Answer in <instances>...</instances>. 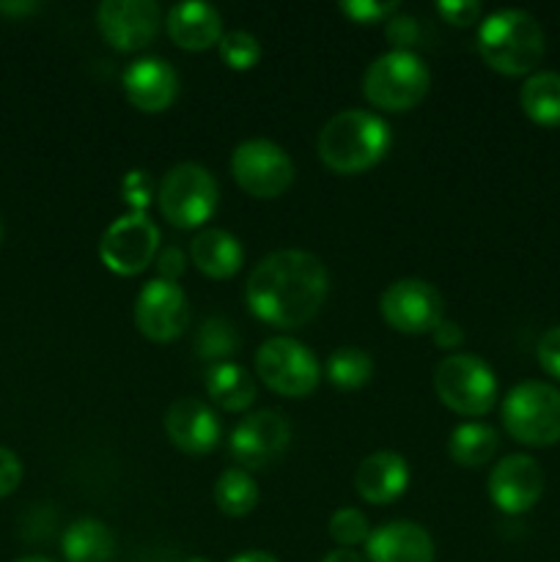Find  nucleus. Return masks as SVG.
<instances>
[{
	"label": "nucleus",
	"instance_id": "obj_1",
	"mask_svg": "<svg viewBox=\"0 0 560 562\" xmlns=\"http://www.w3.org/2000/svg\"><path fill=\"white\" fill-rule=\"evenodd\" d=\"M329 274L307 250H278L253 267L245 285L247 307L269 327L294 329L322 311Z\"/></svg>",
	"mask_w": 560,
	"mask_h": 562
},
{
	"label": "nucleus",
	"instance_id": "obj_2",
	"mask_svg": "<svg viewBox=\"0 0 560 562\" xmlns=\"http://www.w3.org/2000/svg\"><path fill=\"white\" fill-rule=\"evenodd\" d=\"M544 49L547 38L530 11L500 9L478 25V53L483 64L505 77L533 75Z\"/></svg>",
	"mask_w": 560,
	"mask_h": 562
},
{
	"label": "nucleus",
	"instance_id": "obj_3",
	"mask_svg": "<svg viewBox=\"0 0 560 562\" xmlns=\"http://www.w3.org/2000/svg\"><path fill=\"white\" fill-rule=\"evenodd\" d=\"M390 148V126L368 110H344L322 126L316 140L318 159L335 173H362Z\"/></svg>",
	"mask_w": 560,
	"mask_h": 562
},
{
	"label": "nucleus",
	"instance_id": "obj_4",
	"mask_svg": "<svg viewBox=\"0 0 560 562\" xmlns=\"http://www.w3.org/2000/svg\"><path fill=\"white\" fill-rule=\"evenodd\" d=\"M432 71L426 60L410 49H390L379 55L362 75V97L379 110L404 113L426 99Z\"/></svg>",
	"mask_w": 560,
	"mask_h": 562
},
{
	"label": "nucleus",
	"instance_id": "obj_5",
	"mask_svg": "<svg viewBox=\"0 0 560 562\" xmlns=\"http://www.w3.org/2000/svg\"><path fill=\"white\" fill-rule=\"evenodd\" d=\"M503 426L527 448L560 442V390L544 382H522L503 398Z\"/></svg>",
	"mask_w": 560,
	"mask_h": 562
},
{
	"label": "nucleus",
	"instance_id": "obj_6",
	"mask_svg": "<svg viewBox=\"0 0 560 562\" xmlns=\"http://www.w3.org/2000/svg\"><path fill=\"white\" fill-rule=\"evenodd\" d=\"M434 393L456 415L481 417L497 404V379L481 357L456 351L434 368Z\"/></svg>",
	"mask_w": 560,
	"mask_h": 562
},
{
	"label": "nucleus",
	"instance_id": "obj_7",
	"mask_svg": "<svg viewBox=\"0 0 560 562\" xmlns=\"http://www.w3.org/2000/svg\"><path fill=\"white\" fill-rule=\"evenodd\" d=\"M159 212L176 228H201L217 209V181L203 165L181 162L159 181Z\"/></svg>",
	"mask_w": 560,
	"mask_h": 562
},
{
	"label": "nucleus",
	"instance_id": "obj_8",
	"mask_svg": "<svg viewBox=\"0 0 560 562\" xmlns=\"http://www.w3.org/2000/svg\"><path fill=\"white\" fill-rule=\"evenodd\" d=\"M256 373L272 393L285 398H305L318 387L322 366L302 340L278 335L258 346Z\"/></svg>",
	"mask_w": 560,
	"mask_h": 562
},
{
	"label": "nucleus",
	"instance_id": "obj_9",
	"mask_svg": "<svg viewBox=\"0 0 560 562\" xmlns=\"http://www.w3.org/2000/svg\"><path fill=\"white\" fill-rule=\"evenodd\" d=\"M231 176L247 195L272 201L283 195L294 181V162L283 146L253 137L239 143L231 154Z\"/></svg>",
	"mask_w": 560,
	"mask_h": 562
},
{
	"label": "nucleus",
	"instance_id": "obj_10",
	"mask_svg": "<svg viewBox=\"0 0 560 562\" xmlns=\"http://www.w3.org/2000/svg\"><path fill=\"white\" fill-rule=\"evenodd\" d=\"M379 311L395 333L426 335L445 318V302L428 280L401 278L382 291Z\"/></svg>",
	"mask_w": 560,
	"mask_h": 562
},
{
	"label": "nucleus",
	"instance_id": "obj_11",
	"mask_svg": "<svg viewBox=\"0 0 560 562\" xmlns=\"http://www.w3.org/2000/svg\"><path fill=\"white\" fill-rule=\"evenodd\" d=\"M159 247V228L143 212L113 220L99 241V258L115 274H141L154 261Z\"/></svg>",
	"mask_w": 560,
	"mask_h": 562
},
{
	"label": "nucleus",
	"instance_id": "obj_12",
	"mask_svg": "<svg viewBox=\"0 0 560 562\" xmlns=\"http://www.w3.org/2000/svg\"><path fill=\"white\" fill-rule=\"evenodd\" d=\"M291 442V426L280 412L258 409L236 423L228 437V453L239 470H261L285 453Z\"/></svg>",
	"mask_w": 560,
	"mask_h": 562
},
{
	"label": "nucleus",
	"instance_id": "obj_13",
	"mask_svg": "<svg viewBox=\"0 0 560 562\" xmlns=\"http://www.w3.org/2000/svg\"><path fill=\"white\" fill-rule=\"evenodd\" d=\"M190 324V302L181 285L170 280H148L135 300V327L154 344H168L184 335Z\"/></svg>",
	"mask_w": 560,
	"mask_h": 562
},
{
	"label": "nucleus",
	"instance_id": "obj_14",
	"mask_svg": "<svg viewBox=\"0 0 560 562\" xmlns=\"http://www.w3.org/2000/svg\"><path fill=\"white\" fill-rule=\"evenodd\" d=\"M163 11L154 0H104L97 9V27L121 53H135L157 38Z\"/></svg>",
	"mask_w": 560,
	"mask_h": 562
},
{
	"label": "nucleus",
	"instance_id": "obj_15",
	"mask_svg": "<svg viewBox=\"0 0 560 562\" xmlns=\"http://www.w3.org/2000/svg\"><path fill=\"white\" fill-rule=\"evenodd\" d=\"M544 494V470L530 456H505L489 475V497L494 508L508 516H522L538 505Z\"/></svg>",
	"mask_w": 560,
	"mask_h": 562
},
{
	"label": "nucleus",
	"instance_id": "obj_16",
	"mask_svg": "<svg viewBox=\"0 0 560 562\" xmlns=\"http://www.w3.org/2000/svg\"><path fill=\"white\" fill-rule=\"evenodd\" d=\"M165 434L179 450L206 456L220 442V420L212 406L198 398H179L165 412Z\"/></svg>",
	"mask_w": 560,
	"mask_h": 562
},
{
	"label": "nucleus",
	"instance_id": "obj_17",
	"mask_svg": "<svg viewBox=\"0 0 560 562\" xmlns=\"http://www.w3.org/2000/svg\"><path fill=\"white\" fill-rule=\"evenodd\" d=\"M124 93L132 108L143 113H163L179 93V75L163 58H137L124 71Z\"/></svg>",
	"mask_w": 560,
	"mask_h": 562
},
{
	"label": "nucleus",
	"instance_id": "obj_18",
	"mask_svg": "<svg viewBox=\"0 0 560 562\" xmlns=\"http://www.w3.org/2000/svg\"><path fill=\"white\" fill-rule=\"evenodd\" d=\"M410 486V467L404 456L393 450H377L366 456L355 472V488L368 505H390Z\"/></svg>",
	"mask_w": 560,
	"mask_h": 562
},
{
	"label": "nucleus",
	"instance_id": "obj_19",
	"mask_svg": "<svg viewBox=\"0 0 560 562\" xmlns=\"http://www.w3.org/2000/svg\"><path fill=\"white\" fill-rule=\"evenodd\" d=\"M371 562H434V541L415 521H388L368 536Z\"/></svg>",
	"mask_w": 560,
	"mask_h": 562
},
{
	"label": "nucleus",
	"instance_id": "obj_20",
	"mask_svg": "<svg viewBox=\"0 0 560 562\" xmlns=\"http://www.w3.org/2000/svg\"><path fill=\"white\" fill-rule=\"evenodd\" d=\"M165 27H168V36L176 47L192 49V53L214 47L223 38L220 11L209 3H198V0L176 3L165 16Z\"/></svg>",
	"mask_w": 560,
	"mask_h": 562
},
{
	"label": "nucleus",
	"instance_id": "obj_21",
	"mask_svg": "<svg viewBox=\"0 0 560 562\" xmlns=\"http://www.w3.org/2000/svg\"><path fill=\"white\" fill-rule=\"evenodd\" d=\"M190 258L206 278L228 280L234 278L245 261L242 241L223 228H203L192 236Z\"/></svg>",
	"mask_w": 560,
	"mask_h": 562
},
{
	"label": "nucleus",
	"instance_id": "obj_22",
	"mask_svg": "<svg viewBox=\"0 0 560 562\" xmlns=\"http://www.w3.org/2000/svg\"><path fill=\"white\" fill-rule=\"evenodd\" d=\"M206 393L223 412H245L256 401V379L236 362H214L206 371Z\"/></svg>",
	"mask_w": 560,
	"mask_h": 562
},
{
	"label": "nucleus",
	"instance_id": "obj_23",
	"mask_svg": "<svg viewBox=\"0 0 560 562\" xmlns=\"http://www.w3.org/2000/svg\"><path fill=\"white\" fill-rule=\"evenodd\" d=\"M66 562H110L115 554V538L99 519H77L60 538Z\"/></svg>",
	"mask_w": 560,
	"mask_h": 562
},
{
	"label": "nucleus",
	"instance_id": "obj_24",
	"mask_svg": "<svg viewBox=\"0 0 560 562\" xmlns=\"http://www.w3.org/2000/svg\"><path fill=\"white\" fill-rule=\"evenodd\" d=\"M519 104L530 121L541 126H560V75L533 71L519 91Z\"/></svg>",
	"mask_w": 560,
	"mask_h": 562
},
{
	"label": "nucleus",
	"instance_id": "obj_25",
	"mask_svg": "<svg viewBox=\"0 0 560 562\" xmlns=\"http://www.w3.org/2000/svg\"><path fill=\"white\" fill-rule=\"evenodd\" d=\"M500 437L486 423H461L453 428L448 442V453L461 467H481L497 453Z\"/></svg>",
	"mask_w": 560,
	"mask_h": 562
},
{
	"label": "nucleus",
	"instance_id": "obj_26",
	"mask_svg": "<svg viewBox=\"0 0 560 562\" xmlns=\"http://www.w3.org/2000/svg\"><path fill=\"white\" fill-rule=\"evenodd\" d=\"M214 503L225 516H234V519L253 514L258 505V486L250 472L239 470V467L225 470L214 483Z\"/></svg>",
	"mask_w": 560,
	"mask_h": 562
},
{
	"label": "nucleus",
	"instance_id": "obj_27",
	"mask_svg": "<svg viewBox=\"0 0 560 562\" xmlns=\"http://www.w3.org/2000/svg\"><path fill=\"white\" fill-rule=\"evenodd\" d=\"M324 371L338 390H360L362 384L371 382L373 360L360 346H340L327 357Z\"/></svg>",
	"mask_w": 560,
	"mask_h": 562
},
{
	"label": "nucleus",
	"instance_id": "obj_28",
	"mask_svg": "<svg viewBox=\"0 0 560 562\" xmlns=\"http://www.w3.org/2000/svg\"><path fill=\"white\" fill-rule=\"evenodd\" d=\"M239 333L225 316H212L201 324L195 335V351L203 360H225L239 349Z\"/></svg>",
	"mask_w": 560,
	"mask_h": 562
},
{
	"label": "nucleus",
	"instance_id": "obj_29",
	"mask_svg": "<svg viewBox=\"0 0 560 562\" xmlns=\"http://www.w3.org/2000/svg\"><path fill=\"white\" fill-rule=\"evenodd\" d=\"M217 53L223 64L234 71H247L261 60V42L250 31H225L217 44Z\"/></svg>",
	"mask_w": 560,
	"mask_h": 562
},
{
	"label": "nucleus",
	"instance_id": "obj_30",
	"mask_svg": "<svg viewBox=\"0 0 560 562\" xmlns=\"http://www.w3.org/2000/svg\"><path fill=\"white\" fill-rule=\"evenodd\" d=\"M371 536V525H368V516L357 508H340L335 510L333 519H329V538H333L338 547L351 549L360 547Z\"/></svg>",
	"mask_w": 560,
	"mask_h": 562
},
{
	"label": "nucleus",
	"instance_id": "obj_31",
	"mask_svg": "<svg viewBox=\"0 0 560 562\" xmlns=\"http://www.w3.org/2000/svg\"><path fill=\"white\" fill-rule=\"evenodd\" d=\"M351 22L357 25H371V22H382L388 16H393L401 9L399 3H377V0H344L338 5Z\"/></svg>",
	"mask_w": 560,
	"mask_h": 562
},
{
	"label": "nucleus",
	"instance_id": "obj_32",
	"mask_svg": "<svg viewBox=\"0 0 560 562\" xmlns=\"http://www.w3.org/2000/svg\"><path fill=\"white\" fill-rule=\"evenodd\" d=\"M384 36L390 38V44H395V49H410L421 42V22L410 14H399L384 20Z\"/></svg>",
	"mask_w": 560,
	"mask_h": 562
},
{
	"label": "nucleus",
	"instance_id": "obj_33",
	"mask_svg": "<svg viewBox=\"0 0 560 562\" xmlns=\"http://www.w3.org/2000/svg\"><path fill=\"white\" fill-rule=\"evenodd\" d=\"M437 11L445 22L459 27L475 25L481 20V3L478 0H443V3H437Z\"/></svg>",
	"mask_w": 560,
	"mask_h": 562
},
{
	"label": "nucleus",
	"instance_id": "obj_34",
	"mask_svg": "<svg viewBox=\"0 0 560 562\" xmlns=\"http://www.w3.org/2000/svg\"><path fill=\"white\" fill-rule=\"evenodd\" d=\"M536 355H538V362H541L544 371H547L549 376L560 379V324L558 327L547 329V333L541 335Z\"/></svg>",
	"mask_w": 560,
	"mask_h": 562
},
{
	"label": "nucleus",
	"instance_id": "obj_35",
	"mask_svg": "<svg viewBox=\"0 0 560 562\" xmlns=\"http://www.w3.org/2000/svg\"><path fill=\"white\" fill-rule=\"evenodd\" d=\"M22 481V461L14 450L0 448V499L16 492Z\"/></svg>",
	"mask_w": 560,
	"mask_h": 562
},
{
	"label": "nucleus",
	"instance_id": "obj_36",
	"mask_svg": "<svg viewBox=\"0 0 560 562\" xmlns=\"http://www.w3.org/2000/svg\"><path fill=\"white\" fill-rule=\"evenodd\" d=\"M184 267H187V258L184 252L179 250V247H165L163 252H159L157 258V272H159V280H170V283H176V280L184 274Z\"/></svg>",
	"mask_w": 560,
	"mask_h": 562
},
{
	"label": "nucleus",
	"instance_id": "obj_37",
	"mask_svg": "<svg viewBox=\"0 0 560 562\" xmlns=\"http://www.w3.org/2000/svg\"><path fill=\"white\" fill-rule=\"evenodd\" d=\"M434 344L439 346V349H459L461 344H464V333H461V327L456 322H448V318H443V322L434 327Z\"/></svg>",
	"mask_w": 560,
	"mask_h": 562
},
{
	"label": "nucleus",
	"instance_id": "obj_38",
	"mask_svg": "<svg viewBox=\"0 0 560 562\" xmlns=\"http://www.w3.org/2000/svg\"><path fill=\"white\" fill-rule=\"evenodd\" d=\"M322 562H362V558L351 552V549H335V552H329Z\"/></svg>",
	"mask_w": 560,
	"mask_h": 562
},
{
	"label": "nucleus",
	"instance_id": "obj_39",
	"mask_svg": "<svg viewBox=\"0 0 560 562\" xmlns=\"http://www.w3.org/2000/svg\"><path fill=\"white\" fill-rule=\"evenodd\" d=\"M38 3H0V11L3 14H31L36 11Z\"/></svg>",
	"mask_w": 560,
	"mask_h": 562
},
{
	"label": "nucleus",
	"instance_id": "obj_40",
	"mask_svg": "<svg viewBox=\"0 0 560 562\" xmlns=\"http://www.w3.org/2000/svg\"><path fill=\"white\" fill-rule=\"evenodd\" d=\"M231 562H280L278 558H275V554H269V552H245V554H239V558H234Z\"/></svg>",
	"mask_w": 560,
	"mask_h": 562
},
{
	"label": "nucleus",
	"instance_id": "obj_41",
	"mask_svg": "<svg viewBox=\"0 0 560 562\" xmlns=\"http://www.w3.org/2000/svg\"><path fill=\"white\" fill-rule=\"evenodd\" d=\"M16 562H53L49 558H38V554H33V558H22V560H16Z\"/></svg>",
	"mask_w": 560,
	"mask_h": 562
},
{
	"label": "nucleus",
	"instance_id": "obj_42",
	"mask_svg": "<svg viewBox=\"0 0 560 562\" xmlns=\"http://www.w3.org/2000/svg\"><path fill=\"white\" fill-rule=\"evenodd\" d=\"M184 562H212V560H206V558H190V560H184Z\"/></svg>",
	"mask_w": 560,
	"mask_h": 562
},
{
	"label": "nucleus",
	"instance_id": "obj_43",
	"mask_svg": "<svg viewBox=\"0 0 560 562\" xmlns=\"http://www.w3.org/2000/svg\"><path fill=\"white\" fill-rule=\"evenodd\" d=\"M0 245H3V220H0Z\"/></svg>",
	"mask_w": 560,
	"mask_h": 562
}]
</instances>
